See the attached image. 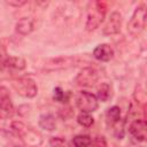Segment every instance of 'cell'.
Segmentation results:
<instances>
[{
	"instance_id": "cell-1",
	"label": "cell",
	"mask_w": 147,
	"mask_h": 147,
	"mask_svg": "<svg viewBox=\"0 0 147 147\" xmlns=\"http://www.w3.org/2000/svg\"><path fill=\"white\" fill-rule=\"evenodd\" d=\"M10 129H11L10 131L14 132L28 147H39L42 144V136L38 131L26 126L24 123L20 121L13 122Z\"/></svg>"
},
{
	"instance_id": "cell-17",
	"label": "cell",
	"mask_w": 147,
	"mask_h": 147,
	"mask_svg": "<svg viewBox=\"0 0 147 147\" xmlns=\"http://www.w3.org/2000/svg\"><path fill=\"white\" fill-rule=\"evenodd\" d=\"M96 92H98V98L103 102H106L110 98V86L107 83H101L98 86Z\"/></svg>"
},
{
	"instance_id": "cell-21",
	"label": "cell",
	"mask_w": 147,
	"mask_h": 147,
	"mask_svg": "<svg viewBox=\"0 0 147 147\" xmlns=\"http://www.w3.org/2000/svg\"><path fill=\"white\" fill-rule=\"evenodd\" d=\"M91 147H108L107 146V141L105 139V137L102 136H98L92 140Z\"/></svg>"
},
{
	"instance_id": "cell-10",
	"label": "cell",
	"mask_w": 147,
	"mask_h": 147,
	"mask_svg": "<svg viewBox=\"0 0 147 147\" xmlns=\"http://www.w3.org/2000/svg\"><path fill=\"white\" fill-rule=\"evenodd\" d=\"M130 133L139 141L147 140V121L145 119H136L129 126Z\"/></svg>"
},
{
	"instance_id": "cell-4",
	"label": "cell",
	"mask_w": 147,
	"mask_h": 147,
	"mask_svg": "<svg viewBox=\"0 0 147 147\" xmlns=\"http://www.w3.org/2000/svg\"><path fill=\"white\" fill-rule=\"evenodd\" d=\"M14 90L24 98H33L37 95L38 87L36 82L30 77H22L13 82Z\"/></svg>"
},
{
	"instance_id": "cell-7",
	"label": "cell",
	"mask_w": 147,
	"mask_h": 147,
	"mask_svg": "<svg viewBox=\"0 0 147 147\" xmlns=\"http://www.w3.org/2000/svg\"><path fill=\"white\" fill-rule=\"evenodd\" d=\"M77 62H78V59L76 56H59V57L49 60L45 64V70L46 71H54V70L68 69V68L76 65Z\"/></svg>"
},
{
	"instance_id": "cell-14",
	"label": "cell",
	"mask_w": 147,
	"mask_h": 147,
	"mask_svg": "<svg viewBox=\"0 0 147 147\" xmlns=\"http://www.w3.org/2000/svg\"><path fill=\"white\" fill-rule=\"evenodd\" d=\"M39 126L44 130H47V131H52L55 129L56 126V122H55V117L51 114H46V115H42L39 119Z\"/></svg>"
},
{
	"instance_id": "cell-3",
	"label": "cell",
	"mask_w": 147,
	"mask_h": 147,
	"mask_svg": "<svg viewBox=\"0 0 147 147\" xmlns=\"http://www.w3.org/2000/svg\"><path fill=\"white\" fill-rule=\"evenodd\" d=\"M146 24H147V6L140 5L134 9L127 23V31L132 36H138L144 31Z\"/></svg>"
},
{
	"instance_id": "cell-6",
	"label": "cell",
	"mask_w": 147,
	"mask_h": 147,
	"mask_svg": "<svg viewBox=\"0 0 147 147\" xmlns=\"http://www.w3.org/2000/svg\"><path fill=\"white\" fill-rule=\"evenodd\" d=\"M99 79V74L94 68L87 67L82 69L78 75L75 78V83L78 86H83V87H91L93 86Z\"/></svg>"
},
{
	"instance_id": "cell-16",
	"label": "cell",
	"mask_w": 147,
	"mask_h": 147,
	"mask_svg": "<svg viewBox=\"0 0 147 147\" xmlns=\"http://www.w3.org/2000/svg\"><path fill=\"white\" fill-rule=\"evenodd\" d=\"M72 144L75 147H90L92 144V138L87 134H79L74 137Z\"/></svg>"
},
{
	"instance_id": "cell-11",
	"label": "cell",
	"mask_w": 147,
	"mask_h": 147,
	"mask_svg": "<svg viewBox=\"0 0 147 147\" xmlns=\"http://www.w3.org/2000/svg\"><path fill=\"white\" fill-rule=\"evenodd\" d=\"M93 56L102 62H108L114 56V49L108 44H101L98 45L93 51Z\"/></svg>"
},
{
	"instance_id": "cell-19",
	"label": "cell",
	"mask_w": 147,
	"mask_h": 147,
	"mask_svg": "<svg viewBox=\"0 0 147 147\" xmlns=\"http://www.w3.org/2000/svg\"><path fill=\"white\" fill-rule=\"evenodd\" d=\"M54 100L59 101V102H68L69 100V94L67 92H64L61 87H56L54 90Z\"/></svg>"
},
{
	"instance_id": "cell-8",
	"label": "cell",
	"mask_w": 147,
	"mask_h": 147,
	"mask_svg": "<svg viewBox=\"0 0 147 147\" xmlns=\"http://www.w3.org/2000/svg\"><path fill=\"white\" fill-rule=\"evenodd\" d=\"M14 115V106L10 101L7 90L2 86L0 90V116L2 119L9 118Z\"/></svg>"
},
{
	"instance_id": "cell-13",
	"label": "cell",
	"mask_w": 147,
	"mask_h": 147,
	"mask_svg": "<svg viewBox=\"0 0 147 147\" xmlns=\"http://www.w3.org/2000/svg\"><path fill=\"white\" fill-rule=\"evenodd\" d=\"M25 60L20 56H8L2 61V68L14 70H23L25 68Z\"/></svg>"
},
{
	"instance_id": "cell-5",
	"label": "cell",
	"mask_w": 147,
	"mask_h": 147,
	"mask_svg": "<svg viewBox=\"0 0 147 147\" xmlns=\"http://www.w3.org/2000/svg\"><path fill=\"white\" fill-rule=\"evenodd\" d=\"M76 105L83 113H92L98 109V98L86 91H82L76 96Z\"/></svg>"
},
{
	"instance_id": "cell-20",
	"label": "cell",
	"mask_w": 147,
	"mask_h": 147,
	"mask_svg": "<svg viewBox=\"0 0 147 147\" xmlns=\"http://www.w3.org/2000/svg\"><path fill=\"white\" fill-rule=\"evenodd\" d=\"M51 144V147H69L67 141L63 139V138H60V137H54L51 139L49 141Z\"/></svg>"
},
{
	"instance_id": "cell-12",
	"label": "cell",
	"mask_w": 147,
	"mask_h": 147,
	"mask_svg": "<svg viewBox=\"0 0 147 147\" xmlns=\"http://www.w3.org/2000/svg\"><path fill=\"white\" fill-rule=\"evenodd\" d=\"M16 31L22 34H29L33 29H34V20L31 17H23L21 20H18V22L16 23Z\"/></svg>"
},
{
	"instance_id": "cell-22",
	"label": "cell",
	"mask_w": 147,
	"mask_h": 147,
	"mask_svg": "<svg viewBox=\"0 0 147 147\" xmlns=\"http://www.w3.org/2000/svg\"><path fill=\"white\" fill-rule=\"evenodd\" d=\"M6 3L9 5V6H13V7H21V6L25 5L26 1H23V0H6Z\"/></svg>"
},
{
	"instance_id": "cell-18",
	"label": "cell",
	"mask_w": 147,
	"mask_h": 147,
	"mask_svg": "<svg viewBox=\"0 0 147 147\" xmlns=\"http://www.w3.org/2000/svg\"><path fill=\"white\" fill-rule=\"evenodd\" d=\"M77 122L84 127H90V126L93 125L94 119L88 113H82L77 116Z\"/></svg>"
},
{
	"instance_id": "cell-2",
	"label": "cell",
	"mask_w": 147,
	"mask_h": 147,
	"mask_svg": "<svg viewBox=\"0 0 147 147\" xmlns=\"http://www.w3.org/2000/svg\"><path fill=\"white\" fill-rule=\"evenodd\" d=\"M107 5L103 1H92L88 3L87 8V18L85 28L87 31H93L102 23L106 16Z\"/></svg>"
},
{
	"instance_id": "cell-15",
	"label": "cell",
	"mask_w": 147,
	"mask_h": 147,
	"mask_svg": "<svg viewBox=\"0 0 147 147\" xmlns=\"http://www.w3.org/2000/svg\"><path fill=\"white\" fill-rule=\"evenodd\" d=\"M107 121L110 122L111 124H116L121 119V108L117 106H113L107 110Z\"/></svg>"
},
{
	"instance_id": "cell-9",
	"label": "cell",
	"mask_w": 147,
	"mask_h": 147,
	"mask_svg": "<svg viewBox=\"0 0 147 147\" xmlns=\"http://www.w3.org/2000/svg\"><path fill=\"white\" fill-rule=\"evenodd\" d=\"M122 26V16L119 13L114 11L110 14L105 28H103V34L106 36H113L121 31Z\"/></svg>"
}]
</instances>
